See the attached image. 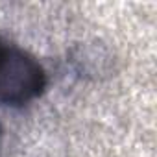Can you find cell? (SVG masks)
<instances>
[{
  "instance_id": "cell-1",
  "label": "cell",
  "mask_w": 157,
  "mask_h": 157,
  "mask_svg": "<svg viewBox=\"0 0 157 157\" xmlns=\"http://www.w3.org/2000/svg\"><path fill=\"white\" fill-rule=\"evenodd\" d=\"M46 85L39 61L26 52L0 43V104L24 105L37 98Z\"/></svg>"
}]
</instances>
